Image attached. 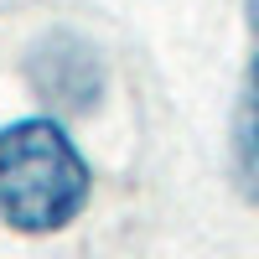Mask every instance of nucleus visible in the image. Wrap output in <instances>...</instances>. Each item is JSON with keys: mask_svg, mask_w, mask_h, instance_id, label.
<instances>
[{"mask_svg": "<svg viewBox=\"0 0 259 259\" xmlns=\"http://www.w3.org/2000/svg\"><path fill=\"white\" fill-rule=\"evenodd\" d=\"M26 78H31V89L47 104H57V109H89L99 99V89H104V62H99V52L83 36L52 31V36H41L31 47Z\"/></svg>", "mask_w": 259, "mask_h": 259, "instance_id": "2", "label": "nucleus"}, {"mask_svg": "<svg viewBox=\"0 0 259 259\" xmlns=\"http://www.w3.org/2000/svg\"><path fill=\"white\" fill-rule=\"evenodd\" d=\"M228 150H233V187H239V197L259 207V52L249 57L244 83H239Z\"/></svg>", "mask_w": 259, "mask_h": 259, "instance_id": "3", "label": "nucleus"}, {"mask_svg": "<svg viewBox=\"0 0 259 259\" xmlns=\"http://www.w3.org/2000/svg\"><path fill=\"white\" fill-rule=\"evenodd\" d=\"M249 26L259 31V0H249Z\"/></svg>", "mask_w": 259, "mask_h": 259, "instance_id": "4", "label": "nucleus"}, {"mask_svg": "<svg viewBox=\"0 0 259 259\" xmlns=\"http://www.w3.org/2000/svg\"><path fill=\"white\" fill-rule=\"evenodd\" d=\"M94 197V171L68 130L47 114L0 130V223L16 233H57Z\"/></svg>", "mask_w": 259, "mask_h": 259, "instance_id": "1", "label": "nucleus"}]
</instances>
